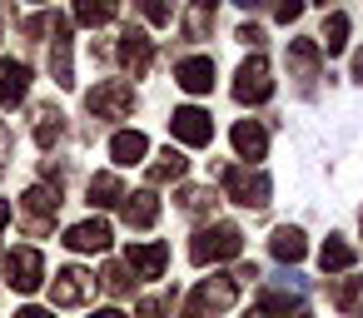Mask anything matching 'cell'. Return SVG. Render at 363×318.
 <instances>
[{"label": "cell", "mask_w": 363, "mask_h": 318, "mask_svg": "<svg viewBox=\"0 0 363 318\" xmlns=\"http://www.w3.org/2000/svg\"><path fill=\"white\" fill-rule=\"evenodd\" d=\"M110 154H115V164H145L150 140H145L140 130H120V135L110 140Z\"/></svg>", "instance_id": "obj_17"}, {"label": "cell", "mask_w": 363, "mask_h": 318, "mask_svg": "<svg viewBox=\"0 0 363 318\" xmlns=\"http://www.w3.org/2000/svg\"><path fill=\"white\" fill-rule=\"evenodd\" d=\"M194 6H199V11H214V0H194Z\"/></svg>", "instance_id": "obj_39"}, {"label": "cell", "mask_w": 363, "mask_h": 318, "mask_svg": "<svg viewBox=\"0 0 363 318\" xmlns=\"http://www.w3.org/2000/svg\"><path fill=\"white\" fill-rule=\"evenodd\" d=\"M353 80H358V85H363V50H358V55H353Z\"/></svg>", "instance_id": "obj_36"}, {"label": "cell", "mask_w": 363, "mask_h": 318, "mask_svg": "<svg viewBox=\"0 0 363 318\" xmlns=\"http://www.w3.org/2000/svg\"><path fill=\"white\" fill-rule=\"evenodd\" d=\"M145 16H150L155 25H169V6H164V0H145Z\"/></svg>", "instance_id": "obj_32"}, {"label": "cell", "mask_w": 363, "mask_h": 318, "mask_svg": "<svg viewBox=\"0 0 363 318\" xmlns=\"http://www.w3.org/2000/svg\"><path fill=\"white\" fill-rule=\"evenodd\" d=\"M239 40H244V45H259V40H264V30H259V25H244V30H239Z\"/></svg>", "instance_id": "obj_33"}, {"label": "cell", "mask_w": 363, "mask_h": 318, "mask_svg": "<svg viewBox=\"0 0 363 318\" xmlns=\"http://www.w3.org/2000/svg\"><path fill=\"white\" fill-rule=\"evenodd\" d=\"M90 318H125L120 308H105V313H90Z\"/></svg>", "instance_id": "obj_37"}, {"label": "cell", "mask_w": 363, "mask_h": 318, "mask_svg": "<svg viewBox=\"0 0 363 318\" xmlns=\"http://www.w3.org/2000/svg\"><path fill=\"white\" fill-rule=\"evenodd\" d=\"M358 293H363V278H348V283H338V288H333V303H338V308H353V303H358Z\"/></svg>", "instance_id": "obj_29"}, {"label": "cell", "mask_w": 363, "mask_h": 318, "mask_svg": "<svg viewBox=\"0 0 363 318\" xmlns=\"http://www.w3.org/2000/svg\"><path fill=\"white\" fill-rule=\"evenodd\" d=\"M174 85L189 90V95H209V90H214V60H204V55L179 60V65H174Z\"/></svg>", "instance_id": "obj_12"}, {"label": "cell", "mask_w": 363, "mask_h": 318, "mask_svg": "<svg viewBox=\"0 0 363 318\" xmlns=\"http://www.w3.org/2000/svg\"><path fill=\"white\" fill-rule=\"evenodd\" d=\"M274 95V75H269V60L264 55H249L234 75V100L239 105H264Z\"/></svg>", "instance_id": "obj_5"}, {"label": "cell", "mask_w": 363, "mask_h": 318, "mask_svg": "<svg viewBox=\"0 0 363 318\" xmlns=\"http://www.w3.org/2000/svg\"><path fill=\"white\" fill-rule=\"evenodd\" d=\"M169 303H174V288L169 293H150V298H140L135 318H169Z\"/></svg>", "instance_id": "obj_26"}, {"label": "cell", "mask_w": 363, "mask_h": 318, "mask_svg": "<svg viewBox=\"0 0 363 318\" xmlns=\"http://www.w3.org/2000/svg\"><path fill=\"white\" fill-rule=\"evenodd\" d=\"M343 45H348V16H343V11H333V16L323 21V50H328V55H338Z\"/></svg>", "instance_id": "obj_25"}, {"label": "cell", "mask_w": 363, "mask_h": 318, "mask_svg": "<svg viewBox=\"0 0 363 318\" xmlns=\"http://www.w3.org/2000/svg\"><path fill=\"white\" fill-rule=\"evenodd\" d=\"M0 159H11V130L0 125Z\"/></svg>", "instance_id": "obj_34"}, {"label": "cell", "mask_w": 363, "mask_h": 318, "mask_svg": "<svg viewBox=\"0 0 363 318\" xmlns=\"http://www.w3.org/2000/svg\"><path fill=\"white\" fill-rule=\"evenodd\" d=\"M323 6H328V0H323Z\"/></svg>", "instance_id": "obj_42"}, {"label": "cell", "mask_w": 363, "mask_h": 318, "mask_svg": "<svg viewBox=\"0 0 363 318\" xmlns=\"http://www.w3.org/2000/svg\"><path fill=\"white\" fill-rule=\"evenodd\" d=\"M16 318H50V308H35V303H30V308H21Z\"/></svg>", "instance_id": "obj_35"}, {"label": "cell", "mask_w": 363, "mask_h": 318, "mask_svg": "<svg viewBox=\"0 0 363 318\" xmlns=\"http://www.w3.org/2000/svg\"><path fill=\"white\" fill-rule=\"evenodd\" d=\"M219 179H224V194L239 204V209H264L269 204V174L264 169H244V164H234V169H219Z\"/></svg>", "instance_id": "obj_2"}, {"label": "cell", "mask_w": 363, "mask_h": 318, "mask_svg": "<svg viewBox=\"0 0 363 318\" xmlns=\"http://www.w3.org/2000/svg\"><path fill=\"white\" fill-rule=\"evenodd\" d=\"M60 130H65V125H60V115H55V110H45V115H40V130H35V140L50 149V144L60 140Z\"/></svg>", "instance_id": "obj_28"}, {"label": "cell", "mask_w": 363, "mask_h": 318, "mask_svg": "<svg viewBox=\"0 0 363 318\" xmlns=\"http://www.w3.org/2000/svg\"><path fill=\"white\" fill-rule=\"evenodd\" d=\"M269 249H274V259H279V263H298V259L308 254V244H303V234H298V229H274Z\"/></svg>", "instance_id": "obj_19"}, {"label": "cell", "mask_w": 363, "mask_h": 318, "mask_svg": "<svg viewBox=\"0 0 363 318\" xmlns=\"http://www.w3.org/2000/svg\"><path fill=\"white\" fill-rule=\"evenodd\" d=\"M234 6H244V11H254V6H259V0H234Z\"/></svg>", "instance_id": "obj_38"}, {"label": "cell", "mask_w": 363, "mask_h": 318, "mask_svg": "<svg viewBox=\"0 0 363 318\" xmlns=\"http://www.w3.org/2000/svg\"><path fill=\"white\" fill-rule=\"evenodd\" d=\"M179 209H184V214H204V209H209V214H214V194H209V189H184V194H179Z\"/></svg>", "instance_id": "obj_27"}, {"label": "cell", "mask_w": 363, "mask_h": 318, "mask_svg": "<svg viewBox=\"0 0 363 318\" xmlns=\"http://www.w3.org/2000/svg\"><path fill=\"white\" fill-rule=\"evenodd\" d=\"M125 268L135 278H160L169 268V244H130L125 249Z\"/></svg>", "instance_id": "obj_9"}, {"label": "cell", "mask_w": 363, "mask_h": 318, "mask_svg": "<svg viewBox=\"0 0 363 318\" xmlns=\"http://www.w3.org/2000/svg\"><path fill=\"white\" fill-rule=\"evenodd\" d=\"M55 25V40H50V75H55V85H75V70H70V21L65 16H55L50 21Z\"/></svg>", "instance_id": "obj_11"}, {"label": "cell", "mask_w": 363, "mask_h": 318, "mask_svg": "<svg viewBox=\"0 0 363 318\" xmlns=\"http://www.w3.org/2000/svg\"><path fill=\"white\" fill-rule=\"evenodd\" d=\"M35 6H45V0H35Z\"/></svg>", "instance_id": "obj_40"}, {"label": "cell", "mask_w": 363, "mask_h": 318, "mask_svg": "<svg viewBox=\"0 0 363 318\" xmlns=\"http://www.w3.org/2000/svg\"><path fill=\"white\" fill-rule=\"evenodd\" d=\"M0 268H6V283H11L16 293H35V288L45 283V259H40V249H30V244L11 249Z\"/></svg>", "instance_id": "obj_4"}, {"label": "cell", "mask_w": 363, "mask_h": 318, "mask_svg": "<svg viewBox=\"0 0 363 318\" xmlns=\"http://www.w3.org/2000/svg\"><path fill=\"white\" fill-rule=\"evenodd\" d=\"M298 11H303V0H274V21H298Z\"/></svg>", "instance_id": "obj_31"}, {"label": "cell", "mask_w": 363, "mask_h": 318, "mask_svg": "<svg viewBox=\"0 0 363 318\" xmlns=\"http://www.w3.org/2000/svg\"><path fill=\"white\" fill-rule=\"evenodd\" d=\"M184 169H189V159H184L179 149H164V154H160V159L150 164V184H164V179H179Z\"/></svg>", "instance_id": "obj_23"}, {"label": "cell", "mask_w": 363, "mask_h": 318, "mask_svg": "<svg viewBox=\"0 0 363 318\" xmlns=\"http://www.w3.org/2000/svg\"><path fill=\"white\" fill-rule=\"evenodd\" d=\"M155 219H160V199H155V189L125 194V224H130V229H150Z\"/></svg>", "instance_id": "obj_15"}, {"label": "cell", "mask_w": 363, "mask_h": 318, "mask_svg": "<svg viewBox=\"0 0 363 318\" xmlns=\"http://www.w3.org/2000/svg\"><path fill=\"white\" fill-rule=\"evenodd\" d=\"M30 95V65L11 60V65H0V105H21Z\"/></svg>", "instance_id": "obj_14"}, {"label": "cell", "mask_w": 363, "mask_h": 318, "mask_svg": "<svg viewBox=\"0 0 363 318\" xmlns=\"http://www.w3.org/2000/svg\"><path fill=\"white\" fill-rule=\"evenodd\" d=\"M105 288H110V293H125V288H130V268H125V263H110V268H105Z\"/></svg>", "instance_id": "obj_30"}, {"label": "cell", "mask_w": 363, "mask_h": 318, "mask_svg": "<svg viewBox=\"0 0 363 318\" xmlns=\"http://www.w3.org/2000/svg\"><path fill=\"white\" fill-rule=\"evenodd\" d=\"M115 11H120V0H75L80 25H105V21H115Z\"/></svg>", "instance_id": "obj_22"}, {"label": "cell", "mask_w": 363, "mask_h": 318, "mask_svg": "<svg viewBox=\"0 0 363 318\" xmlns=\"http://www.w3.org/2000/svg\"><path fill=\"white\" fill-rule=\"evenodd\" d=\"M120 60L130 65V75H145L150 60H155V50H150V40H145L140 30H125V35H120Z\"/></svg>", "instance_id": "obj_16"}, {"label": "cell", "mask_w": 363, "mask_h": 318, "mask_svg": "<svg viewBox=\"0 0 363 318\" xmlns=\"http://www.w3.org/2000/svg\"><path fill=\"white\" fill-rule=\"evenodd\" d=\"M239 249H244V234H239L234 224H209V229H199V234H194V244H189V259L204 268V263L239 259Z\"/></svg>", "instance_id": "obj_1"}, {"label": "cell", "mask_w": 363, "mask_h": 318, "mask_svg": "<svg viewBox=\"0 0 363 318\" xmlns=\"http://www.w3.org/2000/svg\"><path fill=\"white\" fill-rule=\"evenodd\" d=\"M120 199H125L120 174H90V204H95V209H110V204H120Z\"/></svg>", "instance_id": "obj_21"}, {"label": "cell", "mask_w": 363, "mask_h": 318, "mask_svg": "<svg viewBox=\"0 0 363 318\" xmlns=\"http://www.w3.org/2000/svg\"><path fill=\"white\" fill-rule=\"evenodd\" d=\"M85 110H90L95 120H130V110H135V95H130V85H120V80H105V85H95V90H90Z\"/></svg>", "instance_id": "obj_6"}, {"label": "cell", "mask_w": 363, "mask_h": 318, "mask_svg": "<svg viewBox=\"0 0 363 318\" xmlns=\"http://www.w3.org/2000/svg\"><path fill=\"white\" fill-rule=\"evenodd\" d=\"M318 268H323V273H343V268H353V244H343L338 234H328V244L318 249Z\"/></svg>", "instance_id": "obj_20"}, {"label": "cell", "mask_w": 363, "mask_h": 318, "mask_svg": "<svg viewBox=\"0 0 363 318\" xmlns=\"http://www.w3.org/2000/svg\"><path fill=\"white\" fill-rule=\"evenodd\" d=\"M169 130H174L179 144H194V149L214 140V120H209V110H199V105H179V110L169 115Z\"/></svg>", "instance_id": "obj_7"}, {"label": "cell", "mask_w": 363, "mask_h": 318, "mask_svg": "<svg viewBox=\"0 0 363 318\" xmlns=\"http://www.w3.org/2000/svg\"><path fill=\"white\" fill-rule=\"evenodd\" d=\"M90 293H95V278H90L85 268H75V263L50 278V303H55V308H80Z\"/></svg>", "instance_id": "obj_8"}, {"label": "cell", "mask_w": 363, "mask_h": 318, "mask_svg": "<svg viewBox=\"0 0 363 318\" xmlns=\"http://www.w3.org/2000/svg\"><path fill=\"white\" fill-rule=\"evenodd\" d=\"M353 318H363V313H353Z\"/></svg>", "instance_id": "obj_41"}, {"label": "cell", "mask_w": 363, "mask_h": 318, "mask_svg": "<svg viewBox=\"0 0 363 318\" xmlns=\"http://www.w3.org/2000/svg\"><path fill=\"white\" fill-rule=\"evenodd\" d=\"M234 293H239V278H234V273H214V278H204V283L189 293L184 318H214V313H224V308L234 303Z\"/></svg>", "instance_id": "obj_3"}, {"label": "cell", "mask_w": 363, "mask_h": 318, "mask_svg": "<svg viewBox=\"0 0 363 318\" xmlns=\"http://www.w3.org/2000/svg\"><path fill=\"white\" fill-rule=\"evenodd\" d=\"M289 65L298 70V80H318V45L313 40H289Z\"/></svg>", "instance_id": "obj_18"}, {"label": "cell", "mask_w": 363, "mask_h": 318, "mask_svg": "<svg viewBox=\"0 0 363 318\" xmlns=\"http://www.w3.org/2000/svg\"><path fill=\"white\" fill-rule=\"evenodd\" d=\"M234 149H239V159L259 164V159H264V149H269L264 125H259V120H239V125H234Z\"/></svg>", "instance_id": "obj_13"}, {"label": "cell", "mask_w": 363, "mask_h": 318, "mask_svg": "<svg viewBox=\"0 0 363 318\" xmlns=\"http://www.w3.org/2000/svg\"><path fill=\"white\" fill-rule=\"evenodd\" d=\"M249 318H308V313H298L284 293H269V298H259V303L249 308Z\"/></svg>", "instance_id": "obj_24"}, {"label": "cell", "mask_w": 363, "mask_h": 318, "mask_svg": "<svg viewBox=\"0 0 363 318\" xmlns=\"http://www.w3.org/2000/svg\"><path fill=\"white\" fill-rule=\"evenodd\" d=\"M65 249H75V254H105V249H110V224H105V219L70 224V229H65Z\"/></svg>", "instance_id": "obj_10"}]
</instances>
